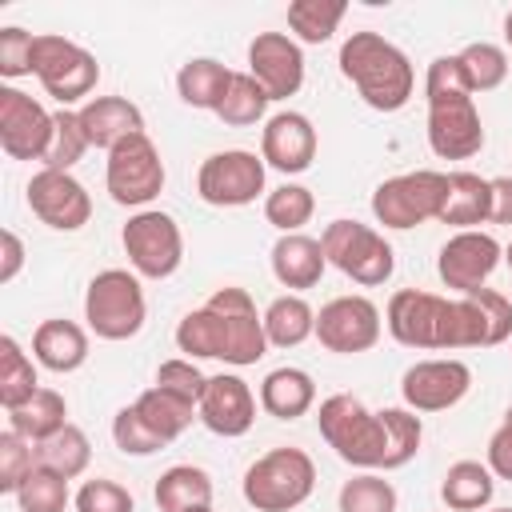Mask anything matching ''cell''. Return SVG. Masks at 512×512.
I'll use <instances>...</instances> for the list:
<instances>
[{
	"instance_id": "1",
	"label": "cell",
	"mask_w": 512,
	"mask_h": 512,
	"mask_svg": "<svg viewBox=\"0 0 512 512\" xmlns=\"http://www.w3.org/2000/svg\"><path fill=\"white\" fill-rule=\"evenodd\" d=\"M384 324L404 348H492L512 336V300L496 288H476L460 300L400 288L384 308Z\"/></svg>"
},
{
	"instance_id": "2",
	"label": "cell",
	"mask_w": 512,
	"mask_h": 512,
	"mask_svg": "<svg viewBox=\"0 0 512 512\" xmlns=\"http://www.w3.org/2000/svg\"><path fill=\"white\" fill-rule=\"evenodd\" d=\"M340 76L376 112H400L416 88L412 60L380 32H352L340 44Z\"/></svg>"
},
{
	"instance_id": "3",
	"label": "cell",
	"mask_w": 512,
	"mask_h": 512,
	"mask_svg": "<svg viewBox=\"0 0 512 512\" xmlns=\"http://www.w3.org/2000/svg\"><path fill=\"white\" fill-rule=\"evenodd\" d=\"M316 424H320L324 444L344 464L364 468V472H376V468L388 464V424H384L380 412H368L360 404V396L336 392V396L320 400Z\"/></svg>"
},
{
	"instance_id": "4",
	"label": "cell",
	"mask_w": 512,
	"mask_h": 512,
	"mask_svg": "<svg viewBox=\"0 0 512 512\" xmlns=\"http://www.w3.org/2000/svg\"><path fill=\"white\" fill-rule=\"evenodd\" d=\"M316 488V464L304 448H272L256 456L244 472V500L256 512H292Z\"/></svg>"
},
{
	"instance_id": "5",
	"label": "cell",
	"mask_w": 512,
	"mask_h": 512,
	"mask_svg": "<svg viewBox=\"0 0 512 512\" xmlns=\"http://www.w3.org/2000/svg\"><path fill=\"white\" fill-rule=\"evenodd\" d=\"M148 304L140 276L128 268H104L88 280L84 292V320L100 340H132L144 328Z\"/></svg>"
},
{
	"instance_id": "6",
	"label": "cell",
	"mask_w": 512,
	"mask_h": 512,
	"mask_svg": "<svg viewBox=\"0 0 512 512\" xmlns=\"http://www.w3.org/2000/svg\"><path fill=\"white\" fill-rule=\"evenodd\" d=\"M320 248H324V256H328V264L340 268V272H344L348 280H356L360 288L384 284V280L392 276V268H396L392 244H388L376 228H368V224H360V220H332V224H324Z\"/></svg>"
},
{
	"instance_id": "7",
	"label": "cell",
	"mask_w": 512,
	"mask_h": 512,
	"mask_svg": "<svg viewBox=\"0 0 512 512\" xmlns=\"http://www.w3.org/2000/svg\"><path fill=\"white\" fill-rule=\"evenodd\" d=\"M448 196V172H432V168H416L404 176H392L384 184H376L372 192V216L384 228H416L428 220H440Z\"/></svg>"
},
{
	"instance_id": "8",
	"label": "cell",
	"mask_w": 512,
	"mask_h": 512,
	"mask_svg": "<svg viewBox=\"0 0 512 512\" xmlns=\"http://www.w3.org/2000/svg\"><path fill=\"white\" fill-rule=\"evenodd\" d=\"M120 244H124V256H128L132 272L144 276V280H168L184 260L180 224H176V216H168L160 208H144V212L128 216V224L120 232Z\"/></svg>"
},
{
	"instance_id": "9",
	"label": "cell",
	"mask_w": 512,
	"mask_h": 512,
	"mask_svg": "<svg viewBox=\"0 0 512 512\" xmlns=\"http://www.w3.org/2000/svg\"><path fill=\"white\" fill-rule=\"evenodd\" d=\"M32 76L40 80V88H44L60 108H68V104L84 100V96L96 88L100 64H96V56H92L88 48H80L76 40H64V36H56V32H40V36H36V72H32Z\"/></svg>"
},
{
	"instance_id": "10",
	"label": "cell",
	"mask_w": 512,
	"mask_h": 512,
	"mask_svg": "<svg viewBox=\"0 0 512 512\" xmlns=\"http://www.w3.org/2000/svg\"><path fill=\"white\" fill-rule=\"evenodd\" d=\"M104 184H108V196L124 208H140L152 204L164 188V160L156 152V144L148 140V132H136L128 140H120L112 152H108V164H104Z\"/></svg>"
},
{
	"instance_id": "11",
	"label": "cell",
	"mask_w": 512,
	"mask_h": 512,
	"mask_svg": "<svg viewBox=\"0 0 512 512\" xmlns=\"http://www.w3.org/2000/svg\"><path fill=\"white\" fill-rule=\"evenodd\" d=\"M264 176H268L264 156L248 148H224L200 164L196 192L212 208H244L264 192Z\"/></svg>"
},
{
	"instance_id": "12",
	"label": "cell",
	"mask_w": 512,
	"mask_h": 512,
	"mask_svg": "<svg viewBox=\"0 0 512 512\" xmlns=\"http://www.w3.org/2000/svg\"><path fill=\"white\" fill-rule=\"evenodd\" d=\"M216 320H220V340H224V352L220 360L232 364V368H248L256 364L264 352H268V336H264V312H256V300L228 284V288H216L208 300H204Z\"/></svg>"
},
{
	"instance_id": "13",
	"label": "cell",
	"mask_w": 512,
	"mask_h": 512,
	"mask_svg": "<svg viewBox=\"0 0 512 512\" xmlns=\"http://www.w3.org/2000/svg\"><path fill=\"white\" fill-rule=\"evenodd\" d=\"M52 144V112L28 92L4 84L0 88V148L8 160H40Z\"/></svg>"
},
{
	"instance_id": "14",
	"label": "cell",
	"mask_w": 512,
	"mask_h": 512,
	"mask_svg": "<svg viewBox=\"0 0 512 512\" xmlns=\"http://www.w3.org/2000/svg\"><path fill=\"white\" fill-rule=\"evenodd\" d=\"M316 340L340 356L368 352L380 340V308L368 296H336L316 312Z\"/></svg>"
},
{
	"instance_id": "15",
	"label": "cell",
	"mask_w": 512,
	"mask_h": 512,
	"mask_svg": "<svg viewBox=\"0 0 512 512\" xmlns=\"http://www.w3.org/2000/svg\"><path fill=\"white\" fill-rule=\"evenodd\" d=\"M428 148L440 160H472L484 148V120L472 96L428 100Z\"/></svg>"
},
{
	"instance_id": "16",
	"label": "cell",
	"mask_w": 512,
	"mask_h": 512,
	"mask_svg": "<svg viewBox=\"0 0 512 512\" xmlns=\"http://www.w3.org/2000/svg\"><path fill=\"white\" fill-rule=\"evenodd\" d=\"M28 208L40 224H48L56 232H76L92 216V196L84 192V184L72 172L40 168L28 180Z\"/></svg>"
},
{
	"instance_id": "17",
	"label": "cell",
	"mask_w": 512,
	"mask_h": 512,
	"mask_svg": "<svg viewBox=\"0 0 512 512\" xmlns=\"http://www.w3.org/2000/svg\"><path fill=\"white\" fill-rule=\"evenodd\" d=\"M500 256H504V248H500L496 236H488L480 228H468V232H456V236L444 240V248L436 256V272L452 292L468 296V292L484 288V280L496 272Z\"/></svg>"
},
{
	"instance_id": "18",
	"label": "cell",
	"mask_w": 512,
	"mask_h": 512,
	"mask_svg": "<svg viewBox=\"0 0 512 512\" xmlns=\"http://www.w3.org/2000/svg\"><path fill=\"white\" fill-rule=\"evenodd\" d=\"M472 388V368L464 360H416L400 376V396L412 412H444L460 404Z\"/></svg>"
},
{
	"instance_id": "19",
	"label": "cell",
	"mask_w": 512,
	"mask_h": 512,
	"mask_svg": "<svg viewBox=\"0 0 512 512\" xmlns=\"http://www.w3.org/2000/svg\"><path fill=\"white\" fill-rule=\"evenodd\" d=\"M248 76L268 92V100H288L304 84V52L284 32H256L248 44Z\"/></svg>"
},
{
	"instance_id": "20",
	"label": "cell",
	"mask_w": 512,
	"mask_h": 512,
	"mask_svg": "<svg viewBox=\"0 0 512 512\" xmlns=\"http://www.w3.org/2000/svg\"><path fill=\"white\" fill-rule=\"evenodd\" d=\"M196 412L212 436L236 440L256 424V396H252L248 380H240L236 372H216V376H208V388H204Z\"/></svg>"
},
{
	"instance_id": "21",
	"label": "cell",
	"mask_w": 512,
	"mask_h": 512,
	"mask_svg": "<svg viewBox=\"0 0 512 512\" xmlns=\"http://www.w3.org/2000/svg\"><path fill=\"white\" fill-rule=\"evenodd\" d=\"M316 148H320V136L312 128V120L304 112H276L264 120V132H260V156L268 168L284 172V176H296L304 168H312L316 160Z\"/></svg>"
},
{
	"instance_id": "22",
	"label": "cell",
	"mask_w": 512,
	"mask_h": 512,
	"mask_svg": "<svg viewBox=\"0 0 512 512\" xmlns=\"http://www.w3.org/2000/svg\"><path fill=\"white\" fill-rule=\"evenodd\" d=\"M76 112H80V124L88 132V144L104 148V152H112L120 140L144 132V112L124 96H92Z\"/></svg>"
},
{
	"instance_id": "23",
	"label": "cell",
	"mask_w": 512,
	"mask_h": 512,
	"mask_svg": "<svg viewBox=\"0 0 512 512\" xmlns=\"http://www.w3.org/2000/svg\"><path fill=\"white\" fill-rule=\"evenodd\" d=\"M268 260H272V276H276L284 288H292V292L316 288L320 276H324V268H328V256H324L320 240L308 236V232H288V236H280V240L272 244V256H268Z\"/></svg>"
},
{
	"instance_id": "24",
	"label": "cell",
	"mask_w": 512,
	"mask_h": 512,
	"mask_svg": "<svg viewBox=\"0 0 512 512\" xmlns=\"http://www.w3.org/2000/svg\"><path fill=\"white\" fill-rule=\"evenodd\" d=\"M32 356L48 372H76L88 360V332L76 320H40L32 332Z\"/></svg>"
},
{
	"instance_id": "25",
	"label": "cell",
	"mask_w": 512,
	"mask_h": 512,
	"mask_svg": "<svg viewBox=\"0 0 512 512\" xmlns=\"http://www.w3.org/2000/svg\"><path fill=\"white\" fill-rule=\"evenodd\" d=\"M492 216V180L476 172H448V196L440 208V224H452L460 232L488 224Z\"/></svg>"
},
{
	"instance_id": "26",
	"label": "cell",
	"mask_w": 512,
	"mask_h": 512,
	"mask_svg": "<svg viewBox=\"0 0 512 512\" xmlns=\"http://www.w3.org/2000/svg\"><path fill=\"white\" fill-rule=\"evenodd\" d=\"M312 404H316V380L304 368L284 364V368H272L260 380V408L268 416H276V420H296Z\"/></svg>"
},
{
	"instance_id": "27",
	"label": "cell",
	"mask_w": 512,
	"mask_h": 512,
	"mask_svg": "<svg viewBox=\"0 0 512 512\" xmlns=\"http://www.w3.org/2000/svg\"><path fill=\"white\" fill-rule=\"evenodd\" d=\"M152 500L160 512H196L212 504V476L196 464H172L160 472Z\"/></svg>"
},
{
	"instance_id": "28",
	"label": "cell",
	"mask_w": 512,
	"mask_h": 512,
	"mask_svg": "<svg viewBox=\"0 0 512 512\" xmlns=\"http://www.w3.org/2000/svg\"><path fill=\"white\" fill-rule=\"evenodd\" d=\"M492 492L496 476L480 460H456L440 484V500L448 504V512H484L492 504Z\"/></svg>"
},
{
	"instance_id": "29",
	"label": "cell",
	"mask_w": 512,
	"mask_h": 512,
	"mask_svg": "<svg viewBox=\"0 0 512 512\" xmlns=\"http://www.w3.org/2000/svg\"><path fill=\"white\" fill-rule=\"evenodd\" d=\"M232 84V68H224L220 60L212 56H196L188 64H180L176 72V92L188 108H200V112H216L224 92Z\"/></svg>"
},
{
	"instance_id": "30",
	"label": "cell",
	"mask_w": 512,
	"mask_h": 512,
	"mask_svg": "<svg viewBox=\"0 0 512 512\" xmlns=\"http://www.w3.org/2000/svg\"><path fill=\"white\" fill-rule=\"evenodd\" d=\"M264 336L272 348H296L316 336V312L300 292H284L264 308Z\"/></svg>"
},
{
	"instance_id": "31",
	"label": "cell",
	"mask_w": 512,
	"mask_h": 512,
	"mask_svg": "<svg viewBox=\"0 0 512 512\" xmlns=\"http://www.w3.org/2000/svg\"><path fill=\"white\" fill-rule=\"evenodd\" d=\"M136 412H140V420H144L164 444H172L176 436H184V428H188L192 420H200V412H196L192 400H184V396H176V392H168V388H160V384H152V388H144V392L136 396Z\"/></svg>"
},
{
	"instance_id": "32",
	"label": "cell",
	"mask_w": 512,
	"mask_h": 512,
	"mask_svg": "<svg viewBox=\"0 0 512 512\" xmlns=\"http://www.w3.org/2000/svg\"><path fill=\"white\" fill-rule=\"evenodd\" d=\"M64 424H68V404H64V396H60L56 388H40L32 400H24L20 408L8 412V428H12L16 436L32 440V444L48 440V436L60 432Z\"/></svg>"
},
{
	"instance_id": "33",
	"label": "cell",
	"mask_w": 512,
	"mask_h": 512,
	"mask_svg": "<svg viewBox=\"0 0 512 512\" xmlns=\"http://www.w3.org/2000/svg\"><path fill=\"white\" fill-rule=\"evenodd\" d=\"M36 392H40V380H36L32 356L16 344V336H0V404L12 412Z\"/></svg>"
},
{
	"instance_id": "34",
	"label": "cell",
	"mask_w": 512,
	"mask_h": 512,
	"mask_svg": "<svg viewBox=\"0 0 512 512\" xmlns=\"http://www.w3.org/2000/svg\"><path fill=\"white\" fill-rule=\"evenodd\" d=\"M88 460H92V444H88L84 428H76V424H64L60 432H52L48 440L36 444V464L60 472L64 480H76L88 468Z\"/></svg>"
},
{
	"instance_id": "35",
	"label": "cell",
	"mask_w": 512,
	"mask_h": 512,
	"mask_svg": "<svg viewBox=\"0 0 512 512\" xmlns=\"http://www.w3.org/2000/svg\"><path fill=\"white\" fill-rule=\"evenodd\" d=\"M344 12H348L344 0H292L288 4V28L304 44H324L340 28Z\"/></svg>"
},
{
	"instance_id": "36",
	"label": "cell",
	"mask_w": 512,
	"mask_h": 512,
	"mask_svg": "<svg viewBox=\"0 0 512 512\" xmlns=\"http://www.w3.org/2000/svg\"><path fill=\"white\" fill-rule=\"evenodd\" d=\"M268 92L248 76V72H232V84L216 108V116L228 124V128H248V124H260L264 112H268Z\"/></svg>"
},
{
	"instance_id": "37",
	"label": "cell",
	"mask_w": 512,
	"mask_h": 512,
	"mask_svg": "<svg viewBox=\"0 0 512 512\" xmlns=\"http://www.w3.org/2000/svg\"><path fill=\"white\" fill-rule=\"evenodd\" d=\"M312 212H316V196H312V188H304V184H280V188H272V192L264 196V220H268L280 236L300 232V228L312 220Z\"/></svg>"
},
{
	"instance_id": "38",
	"label": "cell",
	"mask_w": 512,
	"mask_h": 512,
	"mask_svg": "<svg viewBox=\"0 0 512 512\" xmlns=\"http://www.w3.org/2000/svg\"><path fill=\"white\" fill-rule=\"evenodd\" d=\"M176 348L188 356V360H220L224 352V340H220V320L208 304L192 308L180 324H176Z\"/></svg>"
},
{
	"instance_id": "39",
	"label": "cell",
	"mask_w": 512,
	"mask_h": 512,
	"mask_svg": "<svg viewBox=\"0 0 512 512\" xmlns=\"http://www.w3.org/2000/svg\"><path fill=\"white\" fill-rule=\"evenodd\" d=\"M88 132L80 124V112L72 108H60L52 112V144L44 152V168H56V172H72V164L88 152Z\"/></svg>"
},
{
	"instance_id": "40",
	"label": "cell",
	"mask_w": 512,
	"mask_h": 512,
	"mask_svg": "<svg viewBox=\"0 0 512 512\" xmlns=\"http://www.w3.org/2000/svg\"><path fill=\"white\" fill-rule=\"evenodd\" d=\"M396 488L392 480H384L380 472H360L352 480H344L336 504L340 512H396Z\"/></svg>"
},
{
	"instance_id": "41",
	"label": "cell",
	"mask_w": 512,
	"mask_h": 512,
	"mask_svg": "<svg viewBox=\"0 0 512 512\" xmlns=\"http://www.w3.org/2000/svg\"><path fill=\"white\" fill-rule=\"evenodd\" d=\"M460 64H464V76H468L472 92H492L508 80V52L500 44L476 40V44L460 48Z\"/></svg>"
},
{
	"instance_id": "42",
	"label": "cell",
	"mask_w": 512,
	"mask_h": 512,
	"mask_svg": "<svg viewBox=\"0 0 512 512\" xmlns=\"http://www.w3.org/2000/svg\"><path fill=\"white\" fill-rule=\"evenodd\" d=\"M380 416L388 424V464H384V472H392V468H404L420 452L424 424L412 408H380Z\"/></svg>"
},
{
	"instance_id": "43",
	"label": "cell",
	"mask_w": 512,
	"mask_h": 512,
	"mask_svg": "<svg viewBox=\"0 0 512 512\" xmlns=\"http://www.w3.org/2000/svg\"><path fill=\"white\" fill-rule=\"evenodd\" d=\"M20 512H64L68 508V480L44 464L32 468V476L16 492Z\"/></svg>"
},
{
	"instance_id": "44",
	"label": "cell",
	"mask_w": 512,
	"mask_h": 512,
	"mask_svg": "<svg viewBox=\"0 0 512 512\" xmlns=\"http://www.w3.org/2000/svg\"><path fill=\"white\" fill-rule=\"evenodd\" d=\"M32 468H36V444L4 428L0 432V492L16 496L20 484L32 476Z\"/></svg>"
},
{
	"instance_id": "45",
	"label": "cell",
	"mask_w": 512,
	"mask_h": 512,
	"mask_svg": "<svg viewBox=\"0 0 512 512\" xmlns=\"http://www.w3.org/2000/svg\"><path fill=\"white\" fill-rule=\"evenodd\" d=\"M112 440H116V448H120L124 456H152V452L164 448V440L140 420L136 404H124V408L112 416Z\"/></svg>"
},
{
	"instance_id": "46",
	"label": "cell",
	"mask_w": 512,
	"mask_h": 512,
	"mask_svg": "<svg viewBox=\"0 0 512 512\" xmlns=\"http://www.w3.org/2000/svg\"><path fill=\"white\" fill-rule=\"evenodd\" d=\"M36 72V36L28 28H0V76H32Z\"/></svg>"
},
{
	"instance_id": "47",
	"label": "cell",
	"mask_w": 512,
	"mask_h": 512,
	"mask_svg": "<svg viewBox=\"0 0 512 512\" xmlns=\"http://www.w3.org/2000/svg\"><path fill=\"white\" fill-rule=\"evenodd\" d=\"M76 512H136V500L116 480H84L76 492Z\"/></svg>"
},
{
	"instance_id": "48",
	"label": "cell",
	"mask_w": 512,
	"mask_h": 512,
	"mask_svg": "<svg viewBox=\"0 0 512 512\" xmlns=\"http://www.w3.org/2000/svg\"><path fill=\"white\" fill-rule=\"evenodd\" d=\"M156 384L168 388V392H176V396H184V400H192V404H200V396H204V388H208V376L196 368V360L172 356V360H164V364L156 368Z\"/></svg>"
},
{
	"instance_id": "49",
	"label": "cell",
	"mask_w": 512,
	"mask_h": 512,
	"mask_svg": "<svg viewBox=\"0 0 512 512\" xmlns=\"http://www.w3.org/2000/svg\"><path fill=\"white\" fill-rule=\"evenodd\" d=\"M424 96H428V100H440V96H472V84H468V76H464L460 52H456V56H436V60L428 64Z\"/></svg>"
},
{
	"instance_id": "50",
	"label": "cell",
	"mask_w": 512,
	"mask_h": 512,
	"mask_svg": "<svg viewBox=\"0 0 512 512\" xmlns=\"http://www.w3.org/2000/svg\"><path fill=\"white\" fill-rule=\"evenodd\" d=\"M488 468H492V476L512 480V424L508 420L488 436Z\"/></svg>"
},
{
	"instance_id": "51",
	"label": "cell",
	"mask_w": 512,
	"mask_h": 512,
	"mask_svg": "<svg viewBox=\"0 0 512 512\" xmlns=\"http://www.w3.org/2000/svg\"><path fill=\"white\" fill-rule=\"evenodd\" d=\"M0 284H12L16 280V272H20V264H24V244H20V236L12 232V228H4L0 232Z\"/></svg>"
},
{
	"instance_id": "52",
	"label": "cell",
	"mask_w": 512,
	"mask_h": 512,
	"mask_svg": "<svg viewBox=\"0 0 512 512\" xmlns=\"http://www.w3.org/2000/svg\"><path fill=\"white\" fill-rule=\"evenodd\" d=\"M488 224H512V176H492V216Z\"/></svg>"
},
{
	"instance_id": "53",
	"label": "cell",
	"mask_w": 512,
	"mask_h": 512,
	"mask_svg": "<svg viewBox=\"0 0 512 512\" xmlns=\"http://www.w3.org/2000/svg\"><path fill=\"white\" fill-rule=\"evenodd\" d=\"M504 40H508V48H512V8H508V16H504Z\"/></svg>"
},
{
	"instance_id": "54",
	"label": "cell",
	"mask_w": 512,
	"mask_h": 512,
	"mask_svg": "<svg viewBox=\"0 0 512 512\" xmlns=\"http://www.w3.org/2000/svg\"><path fill=\"white\" fill-rule=\"evenodd\" d=\"M504 260H508V268H512V244H508V248H504Z\"/></svg>"
},
{
	"instance_id": "55",
	"label": "cell",
	"mask_w": 512,
	"mask_h": 512,
	"mask_svg": "<svg viewBox=\"0 0 512 512\" xmlns=\"http://www.w3.org/2000/svg\"><path fill=\"white\" fill-rule=\"evenodd\" d=\"M504 420H508V424H512V404H508V412H504Z\"/></svg>"
},
{
	"instance_id": "56",
	"label": "cell",
	"mask_w": 512,
	"mask_h": 512,
	"mask_svg": "<svg viewBox=\"0 0 512 512\" xmlns=\"http://www.w3.org/2000/svg\"><path fill=\"white\" fill-rule=\"evenodd\" d=\"M484 512H512V508H484Z\"/></svg>"
},
{
	"instance_id": "57",
	"label": "cell",
	"mask_w": 512,
	"mask_h": 512,
	"mask_svg": "<svg viewBox=\"0 0 512 512\" xmlns=\"http://www.w3.org/2000/svg\"><path fill=\"white\" fill-rule=\"evenodd\" d=\"M196 512H212V504H208V508H196Z\"/></svg>"
}]
</instances>
